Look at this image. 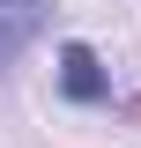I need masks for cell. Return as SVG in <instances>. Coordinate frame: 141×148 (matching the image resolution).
Masks as SVG:
<instances>
[{
	"mask_svg": "<svg viewBox=\"0 0 141 148\" xmlns=\"http://www.w3.org/2000/svg\"><path fill=\"white\" fill-rule=\"evenodd\" d=\"M59 96L67 104H111V67L89 45H59Z\"/></svg>",
	"mask_w": 141,
	"mask_h": 148,
	"instance_id": "6da1fadb",
	"label": "cell"
},
{
	"mask_svg": "<svg viewBox=\"0 0 141 148\" xmlns=\"http://www.w3.org/2000/svg\"><path fill=\"white\" fill-rule=\"evenodd\" d=\"M37 22H45V0H0V74L22 59V45L37 37Z\"/></svg>",
	"mask_w": 141,
	"mask_h": 148,
	"instance_id": "7a4b0ae2",
	"label": "cell"
}]
</instances>
